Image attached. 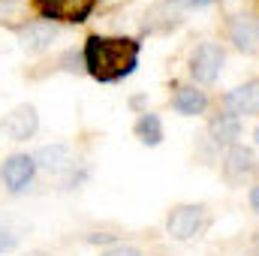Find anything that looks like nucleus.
Here are the masks:
<instances>
[{
	"label": "nucleus",
	"instance_id": "12",
	"mask_svg": "<svg viewBox=\"0 0 259 256\" xmlns=\"http://www.w3.org/2000/svg\"><path fill=\"white\" fill-rule=\"evenodd\" d=\"M241 118H235V115H229V112H220V115H214L211 121H208V139H211V145L214 148H232V145H238V139H241Z\"/></svg>",
	"mask_w": 259,
	"mask_h": 256
},
{
	"label": "nucleus",
	"instance_id": "20",
	"mask_svg": "<svg viewBox=\"0 0 259 256\" xmlns=\"http://www.w3.org/2000/svg\"><path fill=\"white\" fill-rule=\"evenodd\" d=\"M18 9H21V0H0V21H6Z\"/></svg>",
	"mask_w": 259,
	"mask_h": 256
},
{
	"label": "nucleus",
	"instance_id": "16",
	"mask_svg": "<svg viewBox=\"0 0 259 256\" xmlns=\"http://www.w3.org/2000/svg\"><path fill=\"white\" fill-rule=\"evenodd\" d=\"M15 247H18V232L9 229V223L0 217V256L9 253V250H15Z\"/></svg>",
	"mask_w": 259,
	"mask_h": 256
},
{
	"label": "nucleus",
	"instance_id": "6",
	"mask_svg": "<svg viewBox=\"0 0 259 256\" xmlns=\"http://www.w3.org/2000/svg\"><path fill=\"white\" fill-rule=\"evenodd\" d=\"M226 39L238 55H247V58L259 55V18L250 12H235L226 21Z\"/></svg>",
	"mask_w": 259,
	"mask_h": 256
},
{
	"label": "nucleus",
	"instance_id": "9",
	"mask_svg": "<svg viewBox=\"0 0 259 256\" xmlns=\"http://www.w3.org/2000/svg\"><path fill=\"white\" fill-rule=\"evenodd\" d=\"M36 130H39V115H36V106H30V103L15 106L0 121V133L9 142H27V139L36 136Z\"/></svg>",
	"mask_w": 259,
	"mask_h": 256
},
{
	"label": "nucleus",
	"instance_id": "24",
	"mask_svg": "<svg viewBox=\"0 0 259 256\" xmlns=\"http://www.w3.org/2000/svg\"><path fill=\"white\" fill-rule=\"evenodd\" d=\"M253 256H259V232H256V247H253Z\"/></svg>",
	"mask_w": 259,
	"mask_h": 256
},
{
	"label": "nucleus",
	"instance_id": "10",
	"mask_svg": "<svg viewBox=\"0 0 259 256\" xmlns=\"http://www.w3.org/2000/svg\"><path fill=\"white\" fill-rule=\"evenodd\" d=\"M58 33H61V27H58L55 21H46V18L24 21V24H18V27H15V36H18L21 49H24V52H30V55L46 52V49L58 39Z\"/></svg>",
	"mask_w": 259,
	"mask_h": 256
},
{
	"label": "nucleus",
	"instance_id": "7",
	"mask_svg": "<svg viewBox=\"0 0 259 256\" xmlns=\"http://www.w3.org/2000/svg\"><path fill=\"white\" fill-rule=\"evenodd\" d=\"M36 160H33V154H9L6 160H3V166H0V178H3V187L12 193V196H18V193H24L30 184H33V175H36Z\"/></svg>",
	"mask_w": 259,
	"mask_h": 256
},
{
	"label": "nucleus",
	"instance_id": "17",
	"mask_svg": "<svg viewBox=\"0 0 259 256\" xmlns=\"http://www.w3.org/2000/svg\"><path fill=\"white\" fill-rule=\"evenodd\" d=\"M100 256H142V250L136 247V244H127V241H118V244H112V247H106Z\"/></svg>",
	"mask_w": 259,
	"mask_h": 256
},
{
	"label": "nucleus",
	"instance_id": "23",
	"mask_svg": "<svg viewBox=\"0 0 259 256\" xmlns=\"http://www.w3.org/2000/svg\"><path fill=\"white\" fill-rule=\"evenodd\" d=\"M21 256H55V253H49V250H27V253H21Z\"/></svg>",
	"mask_w": 259,
	"mask_h": 256
},
{
	"label": "nucleus",
	"instance_id": "2",
	"mask_svg": "<svg viewBox=\"0 0 259 256\" xmlns=\"http://www.w3.org/2000/svg\"><path fill=\"white\" fill-rule=\"evenodd\" d=\"M208 226V208L199 202H181L166 214V232L175 241H193Z\"/></svg>",
	"mask_w": 259,
	"mask_h": 256
},
{
	"label": "nucleus",
	"instance_id": "4",
	"mask_svg": "<svg viewBox=\"0 0 259 256\" xmlns=\"http://www.w3.org/2000/svg\"><path fill=\"white\" fill-rule=\"evenodd\" d=\"M256 172H259V157L250 145L238 142V145H232V148L223 151V157H220V175H223V181L229 187H241Z\"/></svg>",
	"mask_w": 259,
	"mask_h": 256
},
{
	"label": "nucleus",
	"instance_id": "14",
	"mask_svg": "<svg viewBox=\"0 0 259 256\" xmlns=\"http://www.w3.org/2000/svg\"><path fill=\"white\" fill-rule=\"evenodd\" d=\"M172 109L184 118H199L208 112V94L199 91L196 84H181L172 94Z\"/></svg>",
	"mask_w": 259,
	"mask_h": 256
},
{
	"label": "nucleus",
	"instance_id": "3",
	"mask_svg": "<svg viewBox=\"0 0 259 256\" xmlns=\"http://www.w3.org/2000/svg\"><path fill=\"white\" fill-rule=\"evenodd\" d=\"M223 66H226V49L211 39L199 42L187 58V72H190L193 84H214L220 78Z\"/></svg>",
	"mask_w": 259,
	"mask_h": 256
},
{
	"label": "nucleus",
	"instance_id": "25",
	"mask_svg": "<svg viewBox=\"0 0 259 256\" xmlns=\"http://www.w3.org/2000/svg\"><path fill=\"white\" fill-rule=\"evenodd\" d=\"M253 139H256V145H259V124H256V130H253Z\"/></svg>",
	"mask_w": 259,
	"mask_h": 256
},
{
	"label": "nucleus",
	"instance_id": "15",
	"mask_svg": "<svg viewBox=\"0 0 259 256\" xmlns=\"http://www.w3.org/2000/svg\"><path fill=\"white\" fill-rule=\"evenodd\" d=\"M133 133H136V139L142 142V145H148V148H157L160 142H163V121H160V115H154V112H142L139 118H136V124H133Z\"/></svg>",
	"mask_w": 259,
	"mask_h": 256
},
{
	"label": "nucleus",
	"instance_id": "8",
	"mask_svg": "<svg viewBox=\"0 0 259 256\" xmlns=\"http://www.w3.org/2000/svg\"><path fill=\"white\" fill-rule=\"evenodd\" d=\"M220 106H223V112H229L235 118H259V78H247V81L235 84L232 91H226Z\"/></svg>",
	"mask_w": 259,
	"mask_h": 256
},
{
	"label": "nucleus",
	"instance_id": "11",
	"mask_svg": "<svg viewBox=\"0 0 259 256\" xmlns=\"http://www.w3.org/2000/svg\"><path fill=\"white\" fill-rule=\"evenodd\" d=\"M33 160H36V166L42 169V172H49V175H69L78 163H75V157H72V148L69 145H42L36 154H33Z\"/></svg>",
	"mask_w": 259,
	"mask_h": 256
},
{
	"label": "nucleus",
	"instance_id": "1",
	"mask_svg": "<svg viewBox=\"0 0 259 256\" xmlns=\"http://www.w3.org/2000/svg\"><path fill=\"white\" fill-rule=\"evenodd\" d=\"M84 72L100 84H118L136 72L142 58V42L133 36H109V33H91L81 46Z\"/></svg>",
	"mask_w": 259,
	"mask_h": 256
},
{
	"label": "nucleus",
	"instance_id": "21",
	"mask_svg": "<svg viewBox=\"0 0 259 256\" xmlns=\"http://www.w3.org/2000/svg\"><path fill=\"white\" fill-rule=\"evenodd\" d=\"M178 9H202V6H211V3H217V0H172Z\"/></svg>",
	"mask_w": 259,
	"mask_h": 256
},
{
	"label": "nucleus",
	"instance_id": "5",
	"mask_svg": "<svg viewBox=\"0 0 259 256\" xmlns=\"http://www.w3.org/2000/svg\"><path fill=\"white\" fill-rule=\"evenodd\" d=\"M100 0H33L36 12L46 21H66V24H84Z\"/></svg>",
	"mask_w": 259,
	"mask_h": 256
},
{
	"label": "nucleus",
	"instance_id": "22",
	"mask_svg": "<svg viewBox=\"0 0 259 256\" xmlns=\"http://www.w3.org/2000/svg\"><path fill=\"white\" fill-rule=\"evenodd\" d=\"M247 202H250V211L259 217V181L250 187V193H247Z\"/></svg>",
	"mask_w": 259,
	"mask_h": 256
},
{
	"label": "nucleus",
	"instance_id": "19",
	"mask_svg": "<svg viewBox=\"0 0 259 256\" xmlns=\"http://www.w3.org/2000/svg\"><path fill=\"white\" fill-rule=\"evenodd\" d=\"M88 244H106V247H112V244H118V235H109V232H91V235H88Z\"/></svg>",
	"mask_w": 259,
	"mask_h": 256
},
{
	"label": "nucleus",
	"instance_id": "13",
	"mask_svg": "<svg viewBox=\"0 0 259 256\" xmlns=\"http://www.w3.org/2000/svg\"><path fill=\"white\" fill-rule=\"evenodd\" d=\"M181 9L172 3V0H163V3H157V6H151L148 9V15H145V33H172L175 27H181Z\"/></svg>",
	"mask_w": 259,
	"mask_h": 256
},
{
	"label": "nucleus",
	"instance_id": "18",
	"mask_svg": "<svg viewBox=\"0 0 259 256\" xmlns=\"http://www.w3.org/2000/svg\"><path fill=\"white\" fill-rule=\"evenodd\" d=\"M61 66H64V69H69V72L84 69V55H81V52H75V49H69L64 58H61Z\"/></svg>",
	"mask_w": 259,
	"mask_h": 256
}]
</instances>
